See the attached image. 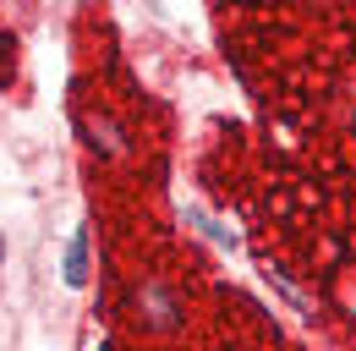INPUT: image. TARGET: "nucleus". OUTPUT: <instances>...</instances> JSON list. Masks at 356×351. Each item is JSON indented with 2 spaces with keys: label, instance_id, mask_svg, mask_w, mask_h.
Masks as SVG:
<instances>
[{
  "label": "nucleus",
  "instance_id": "obj_1",
  "mask_svg": "<svg viewBox=\"0 0 356 351\" xmlns=\"http://www.w3.org/2000/svg\"><path fill=\"white\" fill-rule=\"evenodd\" d=\"M127 313H132L137 329H148V335H170L181 324V302L165 280H137L127 291Z\"/></svg>",
  "mask_w": 356,
  "mask_h": 351
},
{
  "label": "nucleus",
  "instance_id": "obj_4",
  "mask_svg": "<svg viewBox=\"0 0 356 351\" xmlns=\"http://www.w3.org/2000/svg\"><path fill=\"white\" fill-rule=\"evenodd\" d=\"M11 72H17V39H11V33H0V88L11 83Z\"/></svg>",
  "mask_w": 356,
  "mask_h": 351
},
{
  "label": "nucleus",
  "instance_id": "obj_3",
  "mask_svg": "<svg viewBox=\"0 0 356 351\" xmlns=\"http://www.w3.org/2000/svg\"><path fill=\"white\" fill-rule=\"evenodd\" d=\"M83 280H88V236L77 231L66 247V286H83Z\"/></svg>",
  "mask_w": 356,
  "mask_h": 351
},
{
  "label": "nucleus",
  "instance_id": "obj_2",
  "mask_svg": "<svg viewBox=\"0 0 356 351\" xmlns=\"http://www.w3.org/2000/svg\"><path fill=\"white\" fill-rule=\"evenodd\" d=\"M77 127H83V143H88L93 154H121L127 148V137H121V127L110 116H83Z\"/></svg>",
  "mask_w": 356,
  "mask_h": 351
}]
</instances>
